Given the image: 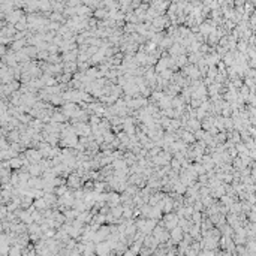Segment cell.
Returning a JSON list of instances; mask_svg holds the SVG:
<instances>
[{
    "label": "cell",
    "mask_w": 256,
    "mask_h": 256,
    "mask_svg": "<svg viewBox=\"0 0 256 256\" xmlns=\"http://www.w3.org/2000/svg\"><path fill=\"white\" fill-rule=\"evenodd\" d=\"M165 222H166V226H168V228H174L177 225V216L175 214H168Z\"/></svg>",
    "instance_id": "cell-1"
},
{
    "label": "cell",
    "mask_w": 256,
    "mask_h": 256,
    "mask_svg": "<svg viewBox=\"0 0 256 256\" xmlns=\"http://www.w3.org/2000/svg\"><path fill=\"white\" fill-rule=\"evenodd\" d=\"M35 205H36V208H45L47 207V202H45V199H37L36 202H35Z\"/></svg>",
    "instance_id": "cell-2"
}]
</instances>
